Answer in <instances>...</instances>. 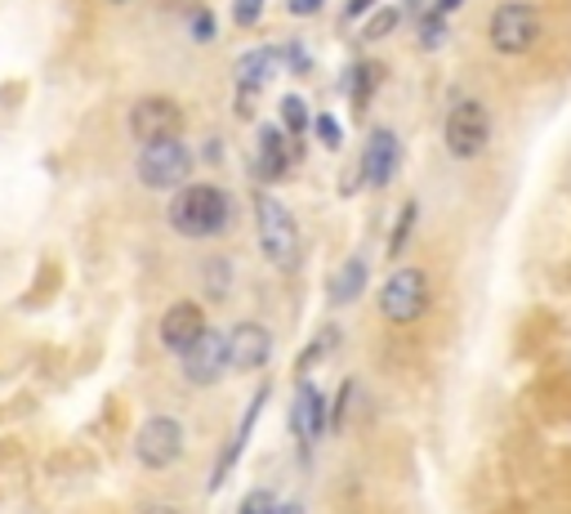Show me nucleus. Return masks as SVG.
<instances>
[{
	"instance_id": "obj_1",
	"label": "nucleus",
	"mask_w": 571,
	"mask_h": 514,
	"mask_svg": "<svg viewBox=\"0 0 571 514\" xmlns=\"http://www.w3.org/2000/svg\"><path fill=\"white\" fill-rule=\"evenodd\" d=\"M228 215H233L228 192L214 188V183H183L175 192V202H170V224L183 237H214V233H224Z\"/></svg>"
},
{
	"instance_id": "obj_2",
	"label": "nucleus",
	"mask_w": 571,
	"mask_h": 514,
	"mask_svg": "<svg viewBox=\"0 0 571 514\" xmlns=\"http://www.w3.org/2000/svg\"><path fill=\"white\" fill-rule=\"evenodd\" d=\"M255 220H259V250H264V260L277 265L281 273H291L300 265V228H295L291 211H286L277 198H259Z\"/></svg>"
},
{
	"instance_id": "obj_3",
	"label": "nucleus",
	"mask_w": 571,
	"mask_h": 514,
	"mask_svg": "<svg viewBox=\"0 0 571 514\" xmlns=\"http://www.w3.org/2000/svg\"><path fill=\"white\" fill-rule=\"evenodd\" d=\"M192 175V153L179 139H161V144H143L138 153V183L153 192H170L183 188Z\"/></svg>"
},
{
	"instance_id": "obj_4",
	"label": "nucleus",
	"mask_w": 571,
	"mask_h": 514,
	"mask_svg": "<svg viewBox=\"0 0 571 514\" xmlns=\"http://www.w3.org/2000/svg\"><path fill=\"white\" fill-rule=\"evenodd\" d=\"M380 313L393 327H411L428 313V273L424 269H398L380 291Z\"/></svg>"
},
{
	"instance_id": "obj_5",
	"label": "nucleus",
	"mask_w": 571,
	"mask_h": 514,
	"mask_svg": "<svg viewBox=\"0 0 571 514\" xmlns=\"http://www.w3.org/2000/svg\"><path fill=\"white\" fill-rule=\"evenodd\" d=\"M536 41H540V10L527 5V0H510V5H500V10L491 14V45H495L500 54L518 58V54H527Z\"/></svg>"
},
{
	"instance_id": "obj_6",
	"label": "nucleus",
	"mask_w": 571,
	"mask_h": 514,
	"mask_svg": "<svg viewBox=\"0 0 571 514\" xmlns=\"http://www.w3.org/2000/svg\"><path fill=\"white\" fill-rule=\"evenodd\" d=\"M443 139H447V153H451V157H460V161L478 157V153L486 148V139H491V116H486V108H482L478 99H460V103L447 112Z\"/></svg>"
},
{
	"instance_id": "obj_7",
	"label": "nucleus",
	"mask_w": 571,
	"mask_h": 514,
	"mask_svg": "<svg viewBox=\"0 0 571 514\" xmlns=\"http://www.w3.org/2000/svg\"><path fill=\"white\" fill-rule=\"evenodd\" d=\"M134 457L148 470H170L183 457V425L175 416H148L134 438Z\"/></svg>"
},
{
	"instance_id": "obj_8",
	"label": "nucleus",
	"mask_w": 571,
	"mask_h": 514,
	"mask_svg": "<svg viewBox=\"0 0 571 514\" xmlns=\"http://www.w3.org/2000/svg\"><path fill=\"white\" fill-rule=\"evenodd\" d=\"M183 131V112L175 99L166 94H148L130 108V135L138 144H161V139H179Z\"/></svg>"
},
{
	"instance_id": "obj_9",
	"label": "nucleus",
	"mask_w": 571,
	"mask_h": 514,
	"mask_svg": "<svg viewBox=\"0 0 571 514\" xmlns=\"http://www.w3.org/2000/svg\"><path fill=\"white\" fill-rule=\"evenodd\" d=\"M179 362H183V376H188V384H214L224 371H228V336H220V332H201V340L188 349V354H179Z\"/></svg>"
},
{
	"instance_id": "obj_10",
	"label": "nucleus",
	"mask_w": 571,
	"mask_h": 514,
	"mask_svg": "<svg viewBox=\"0 0 571 514\" xmlns=\"http://www.w3.org/2000/svg\"><path fill=\"white\" fill-rule=\"evenodd\" d=\"M201 332H205V313H201L197 300H179V304L166 309V317H161V345L170 354H188L201 340Z\"/></svg>"
},
{
	"instance_id": "obj_11",
	"label": "nucleus",
	"mask_w": 571,
	"mask_h": 514,
	"mask_svg": "<svg viewBox=\"0 0 571 514\" xmlns=\"http://www.w3.org/2000/svg\"><path fill=\"white\" fill-rule=\"evenodd\" d=\"M272 358V336L259 323H237L228 336V367L233 371H259Z\"/></svg>"
},
{
	"instance_id": "obj_12",
	"label": "nucleus",
	"mask_w": 571,
	"mask_h": 514,
	"mask_svg": "<svg viewBox=\"0 0 571 514\" xmlns=\"http://www.w3.org/2000/svg\"><path fill=\"white\" fill-rule=\"evenodd\" d=\"M398 166H402V144H398V135L393 131H371V139H367V153H362V175H367V183L371 188H384L393 175H398Z\"/></svg>"
},
{
	"instance_id": "obj_13",
	"label": "nucleus",
	"mask_w": 571,
	"mask_h": 514,
	"mask_svg": "<svg viewBox=\"0 0 571 514\" xmlns=\"http://www.w3.org/2000/svg\"><path fill=\"white\" fill-rule=\"evenodd\" d=\"M286 166H291V148H286V131H277V125H268V131L259 135V175L264 179H281Z\"/></svg>"
},
{
	"instance_id": "obj_14",
	"label": "nucleus",
	"mask_w": 571,
	"mask_h": 514,
	"mask_svg": "<svg viewBox=\"0 0 571 514\" xmlns=\"http://www.w3.org/2000/svg\"><path fill=\"white\" fill-rule=\"evenodd\" d=\"M272 49H250L242 63H237V90L250 99L255 90H264L268 86V77H272Z\"/></svg>"
},
{
	"instance_id": "obj_15",
	"label": "nucleus",
	"mask_w": 571,
	"mask_h": 514,
	"mask_svg": "<svg viewBox=\"0 0 571 514\" xmlns=\"http://www.w3.org/2000/svg\"><path fill=\"white\" fill-rule=\"evenodd\" d=\"M291 429H295L304 443L322 429V394L313 390V384H304V390L295 394V407H291Z\"/></svg>"
},
{
	"instance_id": "obj_16",
	"label": "nucleus",
	"mask_w": 571,
	"mask_h": 514,
	"mask_svg": "<svg viewBox=\"0 0 571 514\" xmlns=\"http://www.w3.org/2000/svg\"><path fill=\"white\" fill-rule=\"evenodd\" d=\"M367 291V260H357V255H352V260L335 273V282H331V304L339 309V304H352L357 295H362Z\"/></svg>"
},
{
	"instance_id": "obj_17",
	"label": "nucleus",
	"mask_w": 571,
	"mask_h": 514,
	"mask_svg": "<svg viewBox=\"0 0 571 514\" xmlns=\"http://www.w3.org/2000/svg\"><path fill=\"white\" fill-rule=\"evenodd\" d=\"M281 121H286V135L304 139V131L313 125V116H309V108H304L300 94H286V99H281Z\"/></svg>"
},
{
	"instance_id": "obj_18",
	"label": "nucleus",
	"mask_w": 571,
	"mask_h": 514,
	"mask_svg": "<svg viewBox=\"0 0 571 514\" xmlns=\"http://www.w3.org/2000/svg\"><path fill=\"white\" fill-rule=\"evenodd\" d=\"M205 287H210V295H214V300H224V295H228V287H233V265H228V260H220V255H214V260H205Z\"/></svg>"
},
{
	"instance_id": "obj_19",
	"label": "nucleus",
	"mask_w": 571,
	"mask_h": 514,
	"mask_svg": "<svg viewBox=\"0 0 571 514\" xmlns=\"http://www.w3.org/2000/svg\"><path fill=\"white\" fill-rule=\"evenodd\" d=\"M415 215H419V206L406 202L402 215H398V228H393V237H389V255H402V246H406V237H411V228H415Z\"/></svg>"
},
{
	"instance_id": "obj_20",
	"label": "nucleus",
	"mask_w": 571,
	"mask_h": 514,
	"mask_svg": "<svg viewBox=\"0 0 571 514\" xmlns=\"http://www.w3.org/2000/svg\"><path fill=\"white\" fill-rule=\"evenodd\" d=\"M264 14V0H233V23L237 27H255Z\"/></svg>"
},
{
	"instance_id": "obj_21",
	"label": "nucleus",
	"mask_w": 571,
	"mask_h": 514,
	"mask_svg": "<svg viewBox=\"0 0 571 514\" xmlns=\"http://www.w3.org/2000/svg\"><path fill=\"white\" fill-rule=\"evenodd\" d=\"M313 125H317V139H322L326 148H339V144H344V131H339V121H335V116H317Z\"/></svg>"
},
{
	"instance_id": "obj_22",
	"label": "nucleus",
	"mask_w": 571,
	"mask_h": 514,
	"mask_svg": "<svg viewBox=\"0 0 571 514\" xmlns=\"http://www.w3.org/2000/svg\"><path fill=\"white\" fill-rule=\"evenodd\" d=\"M393 27H398V10H380V14L367 23V32H362V36H367V41H376V36H389Z\"/></svg>"
},
{
	"instance_id": "obj_23",
	"label": "nucleus",
	"mask_w": 571,
	"mask_h": 514,
	"mask_svg": "<svg viewBox=\"0 0 571 514\" xmlns=\"http://www.w3.org/2000/svg\"><path fill=\"white\" fill-rule=\"evenodd\" d=\"M272 510H277L272 492H264V488H259V492H250V496L242 501V510H237V514H272Z\"/></svg>"
},
{
	"instance_id": "obj_24",
	"label": "nucleus",
	"mask_w": 571,
	"mask_h": 514,
	"mask_svg": "<svg viewBox=\"0 0 571 514\" xmlns=\"http://www.w3.org/2000/svg\"><path fill=\"white\" fill-rule=\"evenodd\" d=\"M331 340H335V327H331V332H322V336L313 340V349H309V354L300 358V371H309V367H313V362H317V358H322V354L331 349Z\"/></svg>"
},
{
	"instance_id": "obj_25",
	"label": "nucleus",
	"mask_w": 571,
	"mask_h": 514,
	"mask_svg": "<svg viewBox=\"0 0 571 514\" xmlns=\"http://www.w3.org/2000/svg\"><path fill=\"white\" fill-rule=\"evenodd\" d=\"M192 36H197V41H210V36H214V19H210V10H197V14H192Z\"/></svg>"
},
{
	"instance_id": "obj_26",
	"label": "nucleus",
	"mask_w": 571,
	"mask_h": 514,
	"mask_svg": "<svg viewBox=\"0 0 571 514\" xmlns=\"http://www.w3.org/2000/svg\"><path fill=\"white\" fill-rule=\"evenodd\" d=\"M286 5H291V14H317L322 0H286Z\"/></svg>"
},
{
	"instance_id": "obj_27",
	"label": "nucleus",
	"mask_w": 571,
	"mask_h": 514,
	"mask_svg": "<svg viewBox=\"0 0 571 514\" xmlns=\"http://www.w3.org/2000/svg\"><path fill=\"white\" fill-rule=\"evenodd\" d=\"M272 514H304V505H300V501H286V505H277Z\"/></svg>"
},
{
	"instance_id": "obj_28",
	"label": "nucleus",
	"mask_w": 571,
	"mask_h": 514,
	"mask_svg": "<svg viewBox=\"0 0 571 514\" xmlns=\"http://www.w3.org/2000/svg\"><path fill=\"white\" fill-rule=\"evenodd\" d=\"M456 5H460V0H438V10H434V14H438V19H447Z\"/></svg>"
},
{
	"instance_id": "obj_29",
	"label": "nucleus",
	"mask_w": 571,
	"mask_h": 514,
	"mask_svg": "<svg viewBox=\"0 0 571 514\" xmlns=\"http://www.w3.org/2000/svg\"><path fill=\"white\" fill-rule=\"evenodd\" d=\"M371 5V0H348V19H357V14H362Z\"/></svg>"
},
{
	"instance_id": "obj_30",
	"label": "nucleus",
	"mask_w": 571,
	"mask_h": 514,
	"mask_svg": "<svg viewBox=\"0 0 571 514\" xmlns=\"http://www.w3.org/2000/svg\"><path fill=\"white\" fill-rule=\"evenodd\" d=\"M143 514H179V510H175V505H148Z\"/></svg>"
},
{
	"instance_id": "obj_31",
	"label": "nucleus",
	"mask_w": 571,
	"mask_h": 514,
	"mask_svg": "<svg viewBox=\"0 0 571 514\" xmlns=\"http://www.w3.org/2000/svg\"><path fill=\"white\" fill-rule=\"evenodd\" d=\"M108 5H130V0H108Z\"/></svg>"
}]
</instances>
